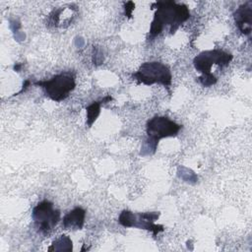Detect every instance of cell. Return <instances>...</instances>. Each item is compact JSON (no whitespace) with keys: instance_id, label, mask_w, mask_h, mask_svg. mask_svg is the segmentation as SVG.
I'll list each match as a JSON object with an SVG mask.
<instances>
[{"instance_id":"cell-1","label":"cell","mask_w":252,"mask_h":252,"mask_svg":"<svg viewBox=\"0 0 252 252\" xmlns=\"http://www.w3.org/2000/svg\"><path fill=\"white\" fill-rule=\"evenodd\" d=\"M153 6H156V12L149 31V40L161 33L164 28H169L171 33L175 32L190 17L187 6L175 1H158Z\"/></svg>"},{"instance_id":"cell-2","label":"cell","mask_w":252,"mask_h":252,"mask_svg":"<svg viewBox=\"0 0 252 252\" xmlns=\"http://www.w3.org/2000/svg\"><path fill=\"white\" fill-rule=\"evenodd\" d=\"M232 60V55L220 49L205 50L199 53L194 59L193 64L197 71L202 73L198 78L199 83L204 87H211L217 83V77L213 75V65L224 67Z\"/></svg>"},{"instance_id":"cell-3","label":"cell","mask_w":252,"mask_h":252,"mask_svg":"<svg viewBox=\"0 0 252 252\" xmlns=\"http://www.w3.org/2000/svg\"><path fill=\"white\" fill-rule=\"evenodd\" d=\"M181 128L182 125L177 124L165 116H155L151 118L146 125L148 138L145 141L141 154L144 151H148V154H154L159 140L176 136Z\"/></svg>"},{"instance_id":"cell-4","label":"cell","mask_w":252,"mask_h":252,"mask_svg":"<svg viewBox=\"0 0 252 252\" xmlns=\"http://www.w3.org/2000/svg\"><path fill=\"white\" fill-rule=\"evenodd\" d=\"M132 78L139 84L147 86L159 84L168 88L171 85L172 75L166 65L158 61H153L143 63L139 69L132 74Z\"/></svg>"},{"instance_id":"cell-5","label":"cell","mask_w":252,"mask_h":252,"mask_svg":"<svg viewBox=\"0 0 252 252\" xmlns=\"http://www.w3.org/2000/svg\"><path fill=\"white\" fill-rule=\"evenodd\" d=\"M34 85L40 87L45 95L54 101H61L68 97L76 86L74 77L69 73L55 75L49 80L35 82Z\"/></svg>"},{"instance_id":"cell-6","label":"cell","mask_w":252,"mask_h":252,"mask_svg":"<svg viewBox=\"0 0 252 252\" xmlns=\"http://www.w3.org/2000/svg\"><path fill=\"white\" fill-rule=\"evenodd\" d=\"M158 212H146V213H134L124 210L121 212L118 218V221L125 227H136L140 229H146L153 232L154 236L164 230L160 224H156L155 221L158 219Z\"/></svg>"},{"instance_id":"cell-7","label":"cell","mask_w":252,"mask_h":252,"mask_svg":"<svg viewBox=\"0 0 252 252\" xmlns=\"http://www.w3.org/2000/svg\"><path fill=\"white\" fill-rule=\"evenodd\" d=\"M32 218L36 230L48 234L60 220V212L54 208L52 202L43 200L33 208Z\"/></svg>"},{"instance_id":"cell-8","label":"cell","mask_w":252,"mask_h":252,"mask_svg":"<svg viewBox=\"0 0 252 252\" xmlns=\"http://www.w3.org/2000/svg\"><path fill=\"white\" fill-rule=\"evenodd\" d=\"M233 17L238 30L249 36L252 29V2H246L237 8Z\"/></svg>"},{"instance_id":"cell-9","label":"cell","mask_w":252,"mask_h":252,"mask_svg":"<svg viewBox=\"0 0 252 252\" xmlns=\"http://www.w3.org/2000/svg\"><path fill=\"white\" fill-rule=\"evenodd\" d=\"M86 211L81 207H76L68 214H66L62 220V224L65 229H82L85 223Z\"/></svg>"},{"instance_id":"cell-10","label":"cell","mask_w":252,"mask_h":252,"mask_svg":"<svg viewBox=\"0 0 252 252\" xmlns=\"http://www.w3.org/2000/svg\"><path fill=\"white\" fill-rule=\"evenodd\" d=\"M111 99L112 98L110 96H106L102 100L94 101L87 107V124H88L89 127H91L93 125V123L94 122V120L98 116V114L100 112V105L102 103H105V102L111 100Z\"/></svg>"},{"instance_id":"cell-11","label":"cell","mask_w":252,"mask_h":252,"mask_svg":"<svg viewBox=\"0 0 252 252\" xmlns=\"http://www.w3.org/2000/svg\"><path fill=\"white\" fill-rule=\"evenodd\" d=\"M73 248L72 240L67 235H60L59 238L55 239L52 245L48 248L49 251H71Z\"/></svg>"}]
</instances>
